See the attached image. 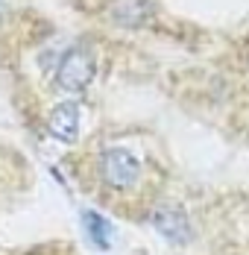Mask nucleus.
Masks as SVG:
<instances>
[{"label":"nucleus","mask_w":249,"mask_h":255,"mask_svg":"<svg viewBox=\"0 0 249 255\" xmlns=\"http://www.w3.org/2000/svg\"><path fill=\"white\" fill-rule=\"evenodd\" d=\"M91 191L103 203L118 205L124 208V214H132L129 208L149 194L147 164L126 147H109L91 164Z\"/></svg>","instance_id":"obj_1"},{"label":"nucleus","mask_w":249,"mask_h":255,"mask_svg":"<svg viewBox=\"0 0 249 255\" xmlns=\"http://www.w3.org/2000/svg\"><path fill=\"white\" fill-rule=\"evenodd\" d=\"M94 79V56L85 47H71L56 65V85L62 91H85Z\"/></svg>","instance_id":"obj_2"},{"label":"nucleus","mask_w":249,"mask_h":255,"mask_svg":"<svg viewBox=\"0 0 249 255\" xmlns=\"http://www.w3.org/2000/svg\"><path fill=\"white\" fill-rule=\"evenodd\" d=\"M47 132L62 144H74L76 135H79V109H76V103L53 106V112L47 115Z\"/></svg>","instance_id":"obj_3"},{"label":"nucleus","mask_w":249,"mask_h":255,"mask_svg":"<svg viewBox=\"0 0 249 255\" xmlns=\"http://www.w3.org/2000/svg\"><path fill=\"white\" fill-rule=\"evenodd\" d=\"M149 220H152L155 229L161 232L164 238H170V241H188V238H191V223H188V217H185L179 208L155 205L152 214H149Z\"/></svg>","instance_id":"obj_4"},{"label":"nucleus","mask_w":249,"mask_h":255,"mask_svg":"<svg viewBox=\"0 0 249 255\" xmlns=\"http://www.w3.org/2000/svg\"><path fill=\"white\" fill-rule=\"evenodd\" d=\"M152 15L149 0H112L109 18L118 26H141Z\"/></svg>","instance_id":"obj_5"},{"label":"nucleus","mask_w":249,"mask_h":255,"mask_svg":"<svg viewBox=\"0 0 249 255\" xmlns=\"http://www.w3.org/2000/svg\"><path fill=\"white\" fill-rule=\"evenodd\" d=\"M82 223H85V232L91 235V241L97 244L100 250H109V244H112V226H109V220H103L97 211H85Z\"/></svg>","instance_id":"obj_6"},{"label":"nucleus","mask_w":249,"mask_h":255,"mask_svg":"<svg viewBox=\"0 0 249 255\" xmlns=\"http://www.w3.org/2000/svg\"><path fill=\"white\" fill-rule=\"evenodd\" d=\"M24 255H62V250H56V247H44V250H29Z\"/></svg>","instance_id":"obj_7"}]
</instances>
